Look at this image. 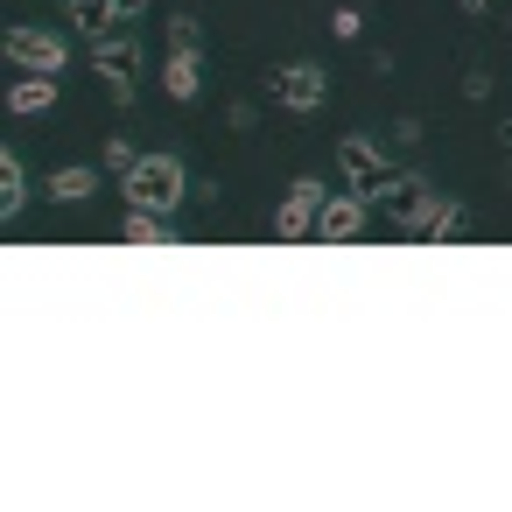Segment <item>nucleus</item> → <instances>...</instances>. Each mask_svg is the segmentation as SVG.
<instances>
[{
  "label": "nucleus",
  "instance_id": "f257e3e1",
  "mask_svg": "<svg viewBox=\"0 0 512 512\" xmlns=\"http://www.w3.org/2000/svg\"><path fill=\"white\" fill-rule=\"evenodd\" d=\"M120 190H127V211L169 218V211L190 197V169H183V155H141V162L120 176Z\"/></svg>",
  "mask_w": 512,
  "mask_h": 512
},
{
  "label": "nucleus",
  "instance_id": "f03ea898",
  "mask_svg": "<svg viewBox=\"0 0 512 512\" xmlns=\"http://www.w3.org/2000/svg\"><path fill=\"white\" fill-rule=\"evenodd\" d=\"M365 197H372V211H386V218H393L400 232H414V225L428 218V204H435L442 190H435L428 176H414V169H393V176H386V183H372Z\"/></svg>",
  "mask_w": 512,
  "mask_h": 512
},
{
  "label": "nucleus",
  "instance_id": "7ed1b4c3",
  "mask_svg": "<svg viewBox=\"0 0 512 512\" xmlns=\"http://www.w3.org/2000/svg\"><path fill=\"white\" fill-rule=\"evenodd\" d=\"M0 50H8L15 71H50V78H64V64H71V43L57 29H36V22H15L0 36Z\"/></svg>",
  "mask_w": 512,
  "mask_h": 512
},
{
  "label": "nucleus",
  "instance_id": "20e7f679",
  "mask_svg": "<svg viewBox=\"0 0 512 512\" xmlns=\"http://www.w3.org/2000/svg\"><path fill=\"white\" fill-rule=\"evenodd\" d=\"M92 71L106 78V92L120 106H134V78H141V36L134 29H113L106 43H92Z\"/></svg>",
  "mask_w": 512,
  "mask_h": 512
},
{
  "label": "nucleus",
  "instance_id": "39448f33",
  "mask_svg": "<svg viewBox=\"0 0 512 512\" xmlns=\"http://www.w3.org/2000/svg\"><path fill=\"white\" fill-rule=\"evenodd\" d=\"M274 106H288V113H323V106H330V71H323V64H281V71H274Z\"/></svg>",
  "mask_w": 512,
  "mask_h": 512
},
{
  "label": "nucleus",
  "instance_id": "423d86ee",
  "mask_svg": "<svg viewBox=\"0 0 512 512\" xmlns=\"http://www.w3.org/2000/svg\"><path fill=\"white\" fill-rule=\"evenodd\" d=\"M323 204H330L323 176H295V183H288V197H281V211H274V239H309Z\"/></svg>",
  "mask_w": 512,
  "mask_h": 512
},
{
  "label": "nucleus",
  "instance_id": "0eeeda50",
  "mask_svg": "<svg viewBox=\"0 0 512 512\" xmlns=\"http://www.w3.org/2000/svg\"><path fill=\"white\" fill-rule=\"evenodd\" d=\"M365 218H372V197L365 190H330V204L316 211V239L323 246H351L365 232Z\"/></svg>",
  "mask_w": 512,
  "mask_h": 512
},
{
  "label": "nucleus",
  "instance_id": "6e6552de",
  "mask_svg": "<svg viewBox=\"0 0 512 512\" xmlns=\"http://www.w3.org/2000/svg\"><path fill=\"white\" fill-rule=\"evenodd\" d=\"M337 169H344L351 190H372V183L393 176V162H386V148H379L372 134H344V141H337Z\"/></svg>",
  "mask_w": 512,
  "mask_h": 512
},
{
  "label": "nucleus",
  "instance_id": "1a4fd4ad",
  "mask_svg": "<svg viewBox=\"0 0 512 512\" xmlns=\"http://www.w3.org/2000/svg\"><path fill=\"white\" fill-rule=\"evenodd\" d=\"M162 92H169L176 106H190V99L204 92V57H197V50H169V64H162Z\"/></svg>",
  "mask_w": 512,
  "mask_h": 512
},
{
  "label": "nucleus",
  "instance_id": "9d476101",
  "mask_svg": "<svg viewBox=\"0 0 512 512\" xmlns=\"http://www.w3.org/2000/svg\"><path fill=\"white\" fill-rule=\"evenodd\" d=\"M50 106H57V78H50V71H22V78L8 85V113L36 120V113H50Z\"/></svg>",
  "mask_w": 512,
  "mask_h": 512
},
{
  "label": "nucleus",
  "instance_id": "9b49d317",
  "mask_svg": "<svg viewBox=\"0 0 512 512\" xmlns=\"http://www.w3.org/2000/svg\"><path fill=\"white\" fill-rule=\"evenodd\" d=\"M64 22H71L85 43H106L113 29H127V22L113 15V0H64Z\"/></svg>",
  "mask_w": 512,
  "mask_h": 512
},
{
  "label": "nucleus",
  "instance_id": "f8f14e48",
  "mask_svg": "<svg viewBox=\"0 0 512 512\" xmlns=\"http://www.w3.org/2000/svg\"><path fill=\"white\" fill-rule=\"evenodd\" d=\"M456 232H470V211H463L456 197H435V204H428V218L414 225V239H428V246H449Z\"/></svg>",
  "mask_w": 512,
  "mask_h": 512
},
{
  "label": "nucleus",
  "instance_id": "ddd939ff",
  "mask_svg": "<svg viewBox=\"0 0 512 512\" xmlns=\"http://www.w3.org/2000/svg\"><path fill=\"white\" fill-rule=\"evenodd\" d=\"M22 211H29V169L8 148V155H0V218H22Z\"/></svg>",
  "mask_w": 512,
  "mask_h": 512
},
{
  "label": "nucleus",
  "instance_id": "4468645a",
  "mask_svg": "<svg viewBox=\"0 0 512 512\" xmlns=\"http://www.w3.org/2000/svg\"><path fill=\"white\" fill-rule=\"evenodd\" d=\"M43 197L50 204H85V197H99V169H57L43 183Z\"/></svg>",
  "mask_w": 512,
  "mask_h": 512
},
{
  "label": "nucleus",
  "instance_id": "2eb2a0df",
  "mask_svg": "<svg viewBox=\"0 0 512 512\" xmlns=\"http://www.w3.org/2000/svg\"><path fill=\"white\" fill-rule=\"evenodd\" d=\"M120 232H127V246H176V232H169L155 211H127V225H120Z\"/></svg>",
  "mask_w": 512,
  "mask_h": 512
},
{
  "label": "nucleus",
  "instance_id": "dca6fc26",
  "mask_svg": "<svg viewBox=\"0 0 512 512\" xmlns=\"http://www.w3.org/2000/svg\"><path fill=\"white\" fill-rule=\"evenodd\" d=\"M169 50H204V22L197 15H169Z\"/></svg>",
  "mask_w": 512,
  "mask_h": 512
},
{
  "label": "nucleus",
  "instance_id": "f3484780",
  "mask_svg": "<svg viewBox=\"0 0 512 512\" xmlns=\"http://www.w3.org/2000/svg\"><path fill=\"white\" fill-rule=\"evenodd\" d=\"M134 162H141V148H134L127 134H113V141H106V169H113V176H127Z\"/></svg>",
  "mask_w": 512,
  "mask_h": 512
},
{
  "label": "nucleus",
  "instance_id": "a211bd4d",
  "mask_svg": "<svg viewBox=\"0 0 512 512\" xmlns=\"http://www.w3.org/2000/svg\"><path fill=\"white\" fill-rule=\"evenodd\" d=\"M330 36H337V43H358V36H365V15H358V8H337V15H330Z\"/></svg>",
  "mask_w": 512,
  "mask_h": 512
},
{
  "label": "nucleus",
  "instance_id": "6ab92c4d",
  "mask_svg": "<svg viewBox=\"0 0 512 512\" xmlns=\"http://www.w3.org/2000/svg\"><path fill=\"white\" fill-rule=\"evenodd\" d=\"M463 99H491V71H463Z\"/></svg>",
  "mask_w": 512,
  "mask_h": 512
},
{
  "label": "nucleus",
  "instance_id": "aec40b11",
  "mask_svg": "<svg viewBox=\"0 0 512 512\" xmlns=\"http://www.w3.org/2000/svg\"><path fill=\"white\" fill-rule=\"evenodd\" d=\"M225 120H232V127H253V120H260V106H246V99H232V106H225Z\"/></svg>",
  "mask_w": 512,
  "mask_h": 512
},
{
  "label": "nucleus",
  "instance_id": "412c9836",
  "mask_svg": "<svg viewBox=\"0 0 512 512\" xmlns=\"http://www.w3.org/2000/svg\"><path fill=\"white\" fill-rule=\"evenodd\" d=\"M456 8H463V15H491V0H456Z\"/></svg>",
  "mask_w": 512,
  "mask_h": 512
},
{
  "label": "nucleus",
  "instance_id": "4be33fe9",
  "mask_svg": "<svg viewBox=\"0 0 512 512\" xmlns=\"http://www.w3.org/2000/svg\"><path fill=\"white\" fill-rule=\"evenodd\" d=\"M498 148H505V155H512V120H505V127H498Z\"/></svg>",
  "mask_w": 512,
  "mask_h": 512
}]
</instances>
